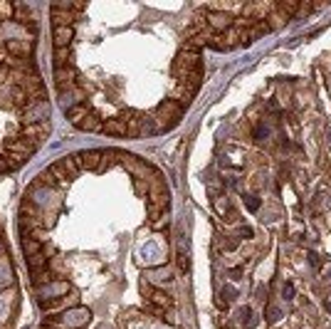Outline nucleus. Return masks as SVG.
<instances>
[{
	"label": "nucleus",
	"mask_w": 331,
	"mask_h": 329,
	"mask_svg": "<svg viewBox=\"0 0 331 329\" xmlns=\"http://www.w3.org/2000/svg\"><path fill=\"white\" fill-rule=\"evenodd\" d=\"M282 295H284V299H292V297H294V287H292V282H287V285H284Z\"/></svg>",
	"instance_id": "18"
},
{
	"label": "nucleus",
	"mask_w": 331,
	"mask_h": 329,
	"mask_svg": "<svg viewBox=\"0 0 331 329\" xmlns=\"http://www.w3.org/2000/svg\"><path fill=\"white\" fill-rule=\"evenodd\" d=\"M309 263H311V265H316V263H319V258H316L314 253H309Z\"/></svg>",
	"instance_id": "22"
},
{
	"label": "nucleus",
	"mask_w": 331,
	"mask_h": 329,
	"mask_svg": "<svg viewBox=\"0 0 331 329\" xmlns=\"http://www.w3.org/2000/svg\"><path fill=\"white\" fill-rule=\"evenodd\" d=\"M52 23H55V28H69L72 15H69L67 5H52Z\"/></svg>",
	"instance_id": "7"
},
{
	"label": "nucleus",
	"mask_w": 331,
	"mask_h": 329,
	"mask_svg": "<svg viewBox=\"0 0 331 329\" xmlns=\"http://www.w3.org/2000/svg\"><path fill=\"white\" fill-rule=\"evenodd\" d=\"M183 112H185V107H183L181 102H176V99H166V102H161L158 109H156V117H153V126H156V131H168V129H173V126L181 121Z\"/></svg>",
	"instance_id": "1"
},
{
	"label": "nucleus",
	"mask_w": 331,
	"mask_h": 329,
	"mask_svg": "<svg viewBox=\"0 0 331 329\" xmlns=\"http://www.w3.org/2000/svg\"><path fill=\"white\" fill-rule=\"evenodd\" d=\"M178 265H181V270L190 268V260H188V253H185V250H181V253H178Z\"/></svg>",
	"instance_id": "17"
},
{
	"label": "nucleus",
	"mask_w": 331,
	"mask_h": 329,
	"mask_svg": "<svg viewBox=\"0 0 331 329\" xmlns=\"http://www.w3.org/2000/svg\"><path fill=\"white\" fill-rule=\"evenodd\" d=\"M326 309H329V312H331V292H329V295H326Z\"/></svg>",
	"instance_id": "23"
},
{
	"label": "nucleus",
	"mask_w": 331,
	"mask_h": 329,
	"mask_svg": "<svg viewBox=\"0 0 331 329\" xmlns=\"http://www.w3.org/2000/svg\"><path fill=\"white\" fill-rule=\"evenodd\" d=\"M47 134H50V124L47 121H40V124H28L25 129H23V136L35 144V146H40L45 139H47Z\"/></svg>",
	"instance_id": "2"
},
{
	"label": "nucleus",
	"mask_w": 331,
	"mask_h": 329,
	"mask_svg": "<svg viewBox=\"0 0 331 329\" xmlns=\"http://www.w3.org/2000/svg\"><path fill=\"white\" fill-rule=\"evenodd\" d=\"M60 67H72L67 47H55V69H60Z\"/></svg>",
	"instance_id": "11"
},
{
	"label": "nucleus",
	"mask_w": 331,
	"mask_h": 329,
	"mask_svg": "<svg viewBox=\"0 0 331 329\" xmlns=\"http://www.w3.org/2000/svg\"><path fill=\"white\" fill-rule=\"evenodd\" d=\"M101 131L104 134H112V136H126L129 131H126V119L124 117H114V119H109L104 126H101Z\"/></svg>",
	"instance_id": "6"
},
{
	"label": "nucleus",
	"mask_w": 331,
	"mask_h": 329,
	"mask_svg": "<svg viewBox=\"0 0 331 329\" xmlns=\"http://www.w3.org/2000/svg\"><path fill=\"white\" fill-rule=\"evenodd\" d=\"M101 119L96 117V114H87V119L79 124V129H84V131H101Z\"/></svg>",
	"instance_id": "12"
},
{
	"label": "nucleus",
	"mask_w": 331,
	"mask_h": 329,
	"mask_svg": "<svg viewBox=\"0 0 331 329\" xmlns=\"http://www.w3.org/2000/svg\"><path fill=\"white\" fill-rule=\"evenodd\" d=\"M233 23H235V18L233 15H228V13H208V25H210V30H215V35H220V32L230 30L233 28Z\"/></svg>",
	"instance_id": "5"
},
{
	"label": "nucleus",
	"mask_w": 331,
	"mask_h": 329,
	"mask_svg": "<svg viewBox=\"0 0 331 329\" xmlns=\"http://www.w3.org/2000/svg\"><path fill=\"white\" fill-rule=\"evenodd\" d=\"M245 206L250 210H257L260 208V198L257 196H245Z\"/></svg>",
	"instance_id": "16"
},
{
	"label": "nucleus",
	"mask_w": 331,
	"mask_h": 329,
	"mask_svg": "<svg viewBox=\"0 0 331 329\" xmlns=\"http://www.w3.org/2000/svg\"><path fill=\"white\" fill-rule=\"evenodd\" d=\"M242 238H252V228H242Z\"/></svg>",
	"instance_id": "21"
},
{
	"label": "nucleus",
	"mask_w": 331,
	"mask_h": 329,
	"mask_svg": "<svg viewBox=\"0 0 331 329\" xmlns=\"http://www.w3.org/2000/svg\"><path fill=\"white\" fill-rule=\"evenodd\" d=\"M101 158H104V151H79V153L74 156V161H77L79 169H91V171L99 169Z\"/></svg>",
	"instance_id": "4"
},
{
	"label": "nucleus",
	"mask_w": 331,
	"mask_h": 329,
	"mask_svg": "<svg viewBox=\"0 0 331 329\" xmlns=\"http://www.w3.org/2000/svg\"><path fill=\"white\" fill-rule=\"evenodd\" d=\"M40 329H55L52 324H45V327H40Z\"/></svg>",
	"instance_id": "24"
},
{
	"label": "nucleus",
	"mask_w": 331,
	"mask_h": 329,
	"mask_svg": "<svg viewBox=\"0 0 331 329\" xmlns=\"http://www.w3.org/2000/svg\"><path fill=\"white\" fill-rule=\"evenodd\" d=\"M72 42V28H55V47H67Z\"/></svg>",
	"instance_id": "10"
},
{
	"label": "nucleus",
	"mask_w": 331,
	"mask_h": 329,
	"mask_svg": "<svg viewBox=\"0 0 331 329\" xmlns=\"http://www.w3.org/2000/svg\"><path fill=\"white\" fill-rule=\"evenodd\" d=\"M134 188H136V196H149V183H144V179L134 181Z\"/></svg>",
	"instance_id": "15"
},
{
	"label": "nucleus",
	"mask_w": 331,
	"mask_h": 329,
	"mask_svg": "<svg viewBox=\"0 0 331 329\" xmlns=\"http://www.w3.org/2000/svg\"><path fill=\"white\" fill-rule=\"evenodd\" d=\"M28 265H30L32 272H37V270L47 268V258H45V253H37V255L28 258Z\"/></svg>",
	"instance_id": "13"
},
{
	"label": "nucleus",
	"mask_w": 331,
	"mask_h": 329,
	"mask_svg": "<svg viewBox=\"0 0 331 329\" xmlns=\"http://www.w3.org/2000/svg\"><path fill=\"white\" fill-rule=\"evenodd\" d=\"M277 317H279V309H274V307H272V309H270V322H274Z\"/></svg>",
	"instance_id": "20"
},
{
	"label": "nucleus",
	"mask_w": 331,
	"mask_h": 329,
	"mask_svg": "<svg viewBox=\"0 0 331 329\" xmlns=\"http://www.w3.org/2000/svg\"><path fill=\"white\" fill-rule=\"evenodd\" d=\"M242 317H252V312L250 309H242ZM255 324V319H247V327H252Z\"/></svg>",
	"instance_id": "19"
},
{
	"label": "nucleus",
	"mask_w": 331,
	"mask_h": 329,
	"mask_svg": "<svg viewBox=\"0 0 331 329\" xmlns=\"http://www.w3.org/2000/svg\"><path fill=\"white\" fill-rule=\"evenodd\" d=\"M149 295H151V307H156V309H163L166 312V307H173L171 295H166L163 290H149Z\"/></svg>",
	"instance_id": "8"
},
{
	"label": "nucleus",
	"mask_w": 331,
	"mask_h": 329,
	"mask_svg": "<svg viewBox=\"0 0 331 329\" xmlns=\"http://www.w3.org/2000/svg\"><path fill=\"white\" fill-rule=\"evenodd\" d=\"M67 119L72 121V124H77V126H79L82 121L87 119V107H84V104H77V107H69V109H67Z\"/></svg>",
	"instance_id": "9"
},
{
	"label": "nucleus",
	"mask_w": 331,
	"mask_h": 329,
	"mask_svg": "<svg viewBox=\"0 0 331 329\" xmlns=\"http://www.w3.org/2000/svg\"><path fill=\"white\" fill-rule=\"evenodd\" d=\"M40 245H42V242H37V240H32V238L23 240V250H25V255H28V258H32V255H37V253H40Z\"/></svg>",
	"instance_id": "14"
},
{
	"label": "nucleus",
	"mask_w": 331,
	"mask_h": 329,
	"mask_svg": "<svg viewBox=\"0 0 331 329\" xmlns=\"http://www.w3.org/2000/svg\"><path fill=\"white\" fill-rule=\"evenodd\" d=\"M55 79H57V87L62 94L72 92L77 85V72H74V67H60V69H55Z\"/></svg>",
	"instance_id": "3"
}]
</instances>
